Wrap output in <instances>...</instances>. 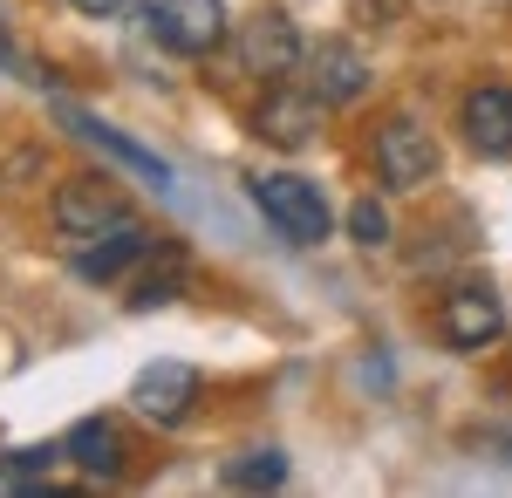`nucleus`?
<instances>
[{
    "label": "nucleus",
    "mask_w": 512,
    "mask_h": 498,
    "mask_svg": "<svg viewBox=\"0 0 512 498\" xmlns=\"http://www.w3.org/2000/svg\"><path fill=\"white\" fill-rule=\"evenodd\" d=\"M246 198L260 205V219L287 246H321L328 239V198H321L315 178H301V171H260V178H246Z\"/></svg>",
    "instance_id": "nucleus-1"
},
{
    "label": "nucleus",
    "mask_w": 512,
    "mask_h": 498,
    "mask_svg": "<svg viewBox=\"0 0 512 498\" xmlns=\"http://www.w3.org/2000/svg\"><path fill=\"white\" fill-rule=\"evenodd\" d=\"M144 28L178 62H205V55H219L226 35H233L226 0H144Z\"/></svg>",
    "instance_id": "nucleus-2"
},
{
    "label": "nucleus",
    "mask_w": 512,
    "mask_h": 498,
    "mask_svg": "<svg viewBox=\"0 0 512 498\" xmlns=\"http://www.w3.org/2000/svg\"><path fill=\"white\" fill-rule=\"evenodd\" d=\"M376 178H383V192H424L437 178V137L417 123V116H383V130H376Z\"/></svg>",
    "instance_id": "nucleus-3"
},
{
    "label": "nucleus",
    "mask_w": 512,
    "mask_h": 498,
    "mask_svg": "<svg viewBox=\"0 0 512 498\" xmlns=\"http://www.w3.org/2000/svg\"><path fill=\"white\" fill-rule=\"evenodd\" d=\"M48 219H55V232H62L69 246H89L96 232H110L117 219H130V205H123L117 178H103V171H82V178H69V185L55 192Z\"/></svg>",
    "instance_id": "nucleus-4"
},
{
    "label": "nucleus",
    "mask_w": 512,
    "mask_h": 498,
    "mask_svg": "<svg viewBox=\"0 0 512 498\" xmlns=\"http://www.w3.org/2000/svg\"><path fill=\"white\" fill-rule=\"evenodd\" d=\"M321 116H328V103L308 82H274L260 96V110H253V137L274 144V151H308L321 137Z\"/></svg>",
    "instance_id": "nucleus-5"
},
{
    "label": "nucleus",
    "mask_w": 512,
    "mask_h": 498,
    "mask_svg": "<svg viewBox=\"0 0 512 498\" xmlns=\"http://www.w3.org/2000/svg\"><path fill=\"white\" fill-rule=\"evenodd\" d=\"M233 48H239V69H246V76H267V82H287L301 62H308V41H301V28H294L280 7L239 21Z\"/></svg>",
    "instance_id": "nucleus-6"
},
{
    "label": "nucleus",
    "mask_w": 512,
    "mask_h": 498,
    "mask_svg": "<svg viewBox=\"0 0 512 498\" xmlns=\"http://www.w3.org/2000/svg\"><path fill=\"white\" fill-rule=\"evenodd\" d=\"M499 328H506V307H499V294L485 287V280H458L444 301H437V335L451 348H485V342H499Z\"/></svg>",
    "instance_id": "nucleus-7"
},
{
    "label": "nucleus",
    "mask_w": 512,
    "mask_h": 498,
    "mask_svg": "<svg viewBox=\"0 0 512 498\" xmlns=\"http://www.w3.org/2000/svg\"><path fill=\"white\" fill-rule=\"evenodd\" d=\"M198 403V369L192 362H151L137 389H130V410L151 423V430H178Z\"/></svg>",
    "instance_id": "nucleus-8"
},
{
    "label": "nucleus",
    "mask_w": 512,
    "mask_h": 498,
    "mask_svg": "<svg viewBox=\"0 0 512 498\" xmlns=\"http://www.w3.org/2000/svg\"><path fill=\"white\" fill-rule=\"evenodd\" d=\"M158 246H164V232H151L137 212H130V219H117L110 232H96L89 246H76V273L82 280H123L137 260H151Z\"/></svg>",
    "instance_id": "nucleus-9"
},
{
    "label": "nucleus",
    "mask_w": 512,
    "mask_h": 498,
    "mask_svg": "<svg viewBox=\"0 0 512 498\" xmlns=\"http://www.w3.org/2000/svg\"><path fill=\"white\" fill-rule=\"evenodd\" d=\"M301 69H308V89H315L328 110H342V103H355L369 89V55L355 41H315Z\"/></svg>",
    "instance_id": "nucleus-10"
},
{
    "label": "nucleus",
    "mask_w": 512,
    "mask_h": 498,
    "mask_svg": "<svg viewBox=\"0 0 512 498\" xmlns=\"http://www.w3.org/2000/svg\"><path fill=\"white\" fill-rule=\"evenodd\" d=\"M62 458L76 464L89 485H117V478H123V430H117V417H82V423H69Z\"/></svg>",
    "instance_id": "nucleus-11"
},
{
    "label": "nucleus",
    "mask_w": 512,
    "mask_h": 498,
    "mask_svg": "<svg viewBox=\"0 0 512 498\" xmlns=\"http://www.w3.org/2000/svg\"><path fill=\"white\" fill-rule=\"evenodd\" d=\"M458 123H465V144L478 157H512V89L478 82L465 96V110H458Z\"/></svg>",
    "instance_id": "nucleus-12"
},
{
    "label": "nucleus",
    "mask_w": 512,
    "mask_h": 498,
    "mask_svg": "<svg viewBox=\"0 0 512 498\" xmlns=\"http://www.w3.org/2000/svg\"><path fill=\"white\" fill-rule=\"evenodd\" d=\"M185 280H192V260H185V246H178V239H164L151 260H137V273H130V294H123V301L144 314V307L178 301V294H185Z\"/></svg>",
    "instance_id": "nucleus-13"
},
{
    "label": "nucleus",
    "mask_w": 512,
    "mask_h": 498,
    "mask_svg": "<svg viewBox=\"0 0 512 498\" xmlns=\"http://www.w3.org/2000/svg\"><path fill=\"white\" fill-rule=\"evenodd\" d=\"M62 123H69L76 137H89V144H103V151H110V157H123L130 171H144V178H151L158 192H164V185H171V164H164V157H151V151H144V144H130V137H117L110 123H96V116L69 110V103H62Z\"/></svg>",
    "instance_id": "nucleus-14"
},
{
    "label": "nucleus",
    "mask_w": 512,
    "mask_h": 498,
    "mask_svg": "<svg viewBox=\"0 0 512 498\" xmlns=\"http://www.w3.org/2000/svg\"><path fill=\"white\" fill-rule=\"evenodd\" d=\"M219 478H226L233 492H280V485H287V458H280V444H253V451H239Z\"/></svg>",
    "instance_id": "nucleus-15"
},
{
    "label": "nucleus",
    "mask_w": 512,
    "mask_h": 498,
    "mask_svg": "<svg viewBox=\"0 0 512 498\" xmlns=\"http://www.w3.org/2000/svg\"><path fill=\"white\" fill-rule=\"evenodd\" d=\"M55 458H62V444H41V451L0 458V492H35V485H48V464Z\"/></svg>",
    "instance_id": "nucleus-16"
},
{
    "label": "nucleus",
    "mask_w": 512,
    "mask_h": 498,
    "mask_svg": "<svg viewBox=\"0 0 512 498\" xmlns=\"http://www.w3.org/2000/svg\"><path fill=\"white\" fill-rule=\"evenodd\" d=\"M349 239H355V246H369V253L390 246V205H383V198H355V205H349Z\"/></svg>",
    "instance_id": "nucleus-17"
},
{
    "label": "nucleus",
    "mask_w": 512,
    "mask_h": 498,
    "mask_svg": "<svg viewBox=\"0 0 512 498\" xmlns=\"http://www.w3.org/2000/svg\"><path fill=\"white\" fill-rule=\"evenodd\" d=\"M69 7H76V14H89V21H103V14H117L123 0H69Z\"/></svg>",
    "instance_id": "nucleus-18"
}]
</instances>
